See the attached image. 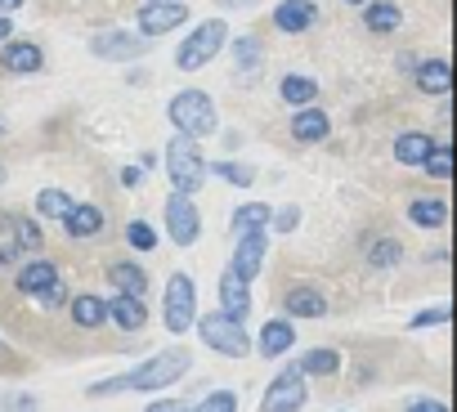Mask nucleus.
<instances>
[{
  "label": "nucleus",
  "mask_w": 457,
  "mask_h": 412,
  "mask_svg": "<svg viewBox=\"0 0 457 412\" xmlns=\"http://www.w3.org/2000/svg\"><path fill=\"white\" fill-rule=\"evenodd\" d=\"M188 363H193V354H188L184 345H170V350L144 358L139 367H130V372H121V376L95 381L86 394L99 399V394H130V390H135V394H144V390H166L170 381H179V376L188 372Z\"/></svg>",
  "instance_id": "1"
},
{
  "label": "nucleus",
  "mask_w": 457,
  "mask_h": 412,
  "mask_svg": "<svg viewBox=\"0 0 457 412\" xmlns=\"http://www.w3.org/2000/svg\"><path fill=\"white\" fill-rule=\"evenodd\" d=\"M166 117H170V126L179 130V135H188V139H202V135H211L215 130V103H211V95L206 90H179L170 103H166Z\"/></svg>",
  "instance_id": "2"
},
{
  "label": "nucleus",
  "mask_w": 457,
  "mask_h": 412,
  "mask_svg": "<svg viewBox=\"0 0 457 412\" xmlns=\"http://www.w3.org/2000/svg\"><path fill=\"white\" fill-rule=\"evenodd\" d=\"M166 175H170V188L175 193H197L206 184V157L197 152V139L175 135L166 144Z\"/></svg>",
  "instance_id": "3"
},
{
  "label": "nucleus",
  "mask_w": 457,
  "mask_h": 412,
  "mask_svg": "<svg viewBox=\"0 0 457 412\" xmlns=\"http://www.w3.org/2000/svg\"><path fill=\"white\" fill-rule=\"evenodd\" d=\"M162 323L170 336H184L197 323V287L188 274H170L166 292H162Z\"/></svg>",
  "instance_id": "4"
},
{
  "label": "nucleus",
  "mask_w": 457,
  "mask_h": 412,
  "mask_svg": "<svg viewBox=\"0 0 457 412\" xmlns=\"http://www.w3.org/2000/svg\"><path fill=\"white\" fill-rule=\"evenodd\" d=\"M197 327V336L215 350V354H224V358H247L252 354V336H247V327L238 323V318H228V314H206V318H197L193 323Z\"/></svg>",
  "instance_id": "5"
},
{
  "label": "nucleus",
  "mask_w": 457,
  "mask_h": 412,
  "mask_svg": "<svg viewBox=\"0 0 457 412\" xmlns=\"http://www.w3.org/2000/svg\"><path fill=\"white\" fill-rule=\"evenodd\" d=\"M224 41H228L224 19H206V23H197V28L188 32V41L179 45L175 68H179V72H197V68H206V63L224 50Z\"/></svg>",
  "instance_id": "6"
},
{
  "label": "nucleus",
  "mask_w": 457,
  "mask_h": 412,
  "mask_svg": "<svg viewBox=\"0 0 457 412\" xmlns=\"http://www.w3.org/2000/svg\"><path fill=\"white\" fill-rule=\"evenodd\" d=\"M305 399H310L305 372H301V367H283V372L265 385V394H261V412H301Z\"/></svg>",
  "instance_id": "7"
},
{
  "label": "nucleus",
  "mask_w": 457,
  "mask_h": 412,
  "mask_svg": "<svg viewBox=\"0 0 457 412\" xmlns=\"http://www.w3.org/2000/svg\"><path fill=\"white\" fill-rule=\"evenodd\" d=\"M166 229H170L175 247H193L202 238V211H197L193 193H175L170 188V197H166Z\"/></svg>",
  "instance_id": "8"
},
{
  "label": "nucleus",
  "mask_w": 457,
  "mask_h": 412,
  "mask_svg": "<svg viewBox=\"0 0 457 412\" xmlns=\"http://www.w3.org/2000/svg\"><path fill=\"white\" fill-rule=\"evenodd\" d=\"M135 23H139V37H166L179 23H188V10H184V0H144Z\"/></svg>",
  "instance_id": "9"
},
{
  "label": "nucleus",
  "mask_w": 457,
  "mask_h": 412,
  "mask_svg": "<svg viewBox=\"0 0 457 412\" xmlns=\"http://www.w3.org/2000/svg\"><path fill=\"white\" fill-rule=\"evenodd\" d=\"M265 251H270V234H265V229H243V234H238V247H234V260H228V269H234L243 283H252V278H261Z\"/></svg>",
  "instance_id": "10"
},
{
  "label": "nucleus",
  "mask_w": 457,
  "mask_h": 412,
  "mask_svg": "<svg viewBox=\"0 0 457 412\" xmlns=\"http://www.w3.org/2000/svg\"><path fill=\"white\" fill-rule=\"evenodd\" d=\"M144 50H148L144 37L121 32V28H108V32H99V37L90 41V54H95V59H108V63H130V59H139Z\"/></svg>",
  "instance_id": "11"
},
{
  "label": "nucleus",
  "mask_w": 457,
  "mask_h": 412,
  "mask_svg": "<svg viewBox=\"0 0 457 412\" xmlns=\"http://www.w3.org/2000/svg\"><path fill=\"white\" fill-rule=\"evenodd\" d=\"M220 314L238 318V323H247V314H252V283H243L234 269L220 274Z\"/></svg>",
  "instance_id": "12"
},
{
  "label": "nucleus",
  "mask_w": 457,
  "mask_h": 412,
  "mask_svg": "<svg viewBox=\"0 0 457 412\" xmlns=\"http://www.w3.org/2000/svg\"><path fill=\"white\" fill-rule=\"evenodd\" d=\"M0 68L14 72V77H32V72L46 68V54H41L37 41H14V37H10L5 50H0Z\"/></svg>",
  "instance_id": "13"
},
{
  "label": "nucleus",
  "mask_w": 457,
  "mask_h": 412,
  "mask_svg": "<svg viewBox=\"0 0 457 412\" xmlns=\"http://www.w3.org/2000/svg\"><path fill=\"white\" fill-rule=\"evenodd\" d=\"M314 19H319V5H314V0H278V10H274V28L287 32V37L310 32Z\"/></svg>",
  "instance_id": "14"
},
{
  "label": "nucleus",
  "mask_w": 457,
  "mask_h": 412,
  "mask_svg": "<svg viewBox=\"0 0 457 412\" xmlns=\"http://www.w3.org/2000/svg\"><path fill=\"white\" fill-rule=\"evenodd\" d=\"M63 229H68V238H77V243H86V238H99L104 234V211H99V206L95 202H72V211L59 220Z\"/></svg>",
  "instance_id": "15"
},
{
  "label": "nucleus",
  "mask_w": 457,
  "mask_h": 412,
  "mask_svg": "<svg viewBox=\"0 0 457 412\" xmlns=\"http://www.w3.org/2000/svg\"><path fill=\"white\" fill-rule=\"evenodd\" d=\"M412 81H417L421 95H435V99H448L453 95V68H448V59H421L412 68Z\"/></svg>",
  "instance_id": "16"
},
{
  "label": "nucleus",
  "mask_w": 457,
  "mask_h": 412,
  "mask_svg": "<svg viewBox=\"0 0 457 412\" xmlns=\"http://www.w3.org/2000/svg\"><path fill=\"white\" fill-rule=\"evenodd\" d=\"M63 274H59V265L54 260H46V256H32L28 265H19V274H14V287L23 292V296H41L50 283H59Z\"/></svg>",
  "instance_id": "17"
},
{
  "label": "nucleus",
  "mask_w": 457,
  "mask_h": 412,
  "mask_svg": "<svg viewBox=\"0 0 457 412\" xmlns=\"http://www.w3.org/2000/svg\"><path fill=\"white\" fill-rule=\"evenodd\" d=\"M328 135H332V117L323 108H314V103L296 108V117H292V139L296 144H323Z\"/></svg>",
  "instance_id": "18"
},
{
  "label": "nucleus",
  "mask_w": 457,
  "mask_h": 412,
  "mask_svg": "<svg viewBox=\"0 0 457 412\" xmlns=\"http://www.w3.org/2000/svg\"><path fill=\"white\" fill-rule=\"evenodd\" d=\"M363 260H368V269L390 274L403 260V243L395 234H372V238H363Z\"/></svg>",
  "instance_id": "19"
},
{
  "label": "nucleus",
  "mask_w": 457,
  "mask_h": 412,
  "mask_svg": "<svg viewBox=\"0 0 457 412\" xmlns=\"http://www.w3.org/2000/svg\"><path fill=\"white\" fill-rule=\"evenodd\" d=\"M283 309H287V318H323L328 314V296L319 287H310V283H296V287H287Z\"/></svg>",
  "instance_id": "20"
},
{
  "label": "nucleus",
  "mask_w": 457,
  "mask_h": 412,
  "mask_svg": "<svg viewBox=\"0 0 457 412\" xmlns=\"http://www.w3.org/2000/svg\"><path fill=\"white\" fill-rule=\"evenodd\" d=\"M292 345H296V323H292V318H270V323L261 327L256 354H261V358H283Z\"/></svg>",
  "instance_id": "21"
},
{
  "label": "nucleus",
  "mask_w": 457,
  "mask_h": 412,
  "mask_svg": "<svg viewBox=\"0 0 457 412\" xmlns=\"http://www.w3.org/2000/svg\"><path fill=\"white\" fill-rule=\"evenodd\" d=\"M68 318L81 327V332H95L108 323V301H99L95 292H81V296H68Z\"/></svg>",
  "instance_id": "22"
},
{
  "label": "nucleus",
  "mask_w": 457,
  "mask_h": 412,
  "mask_svg": "<svg viewBox=\"0 0 457 412\" xmlns=\"http://www.w3.org/2000/svg\"><path fill=\"white\" fill-rule=\"evenodd\" d=\"M108 323H117L121 332H144V323H148L144 296H112L108 301Z\"/></svg>",
  "instance_id": "23"
},
{
  "label": "nucleus",
  "mask_w": 457,
  "mask_h": 412,
  "mask_svg": "<svg viewBox=\"0 0 457 412\" xmlns=\"http://www.w3.org/2000/svg\"><path fill=\"white\" fill-rule=\"evenodd\" d=\"M0 229H5V234L14 238V247H19V251L41 256L46 234H41V225H37V220H28V216H0Z\"/></svg>",
  "instance_id": "24"
},
{
  "label": "nucleus",
  "mask_w": 457,
  "mask_h": 412,
  "mask_svg": "<svg viewBox=\"0 0 457 412\" xmlns=\"http://www.w3.org/2000/svg\"><path fill=\"white\" fill-rule=\"evenodd\" d=\"M448 197H417V202H408V220L417 225V229H444L448 225Z\"/></svg>",
  "instance_id": "25"
},
{
  "label": "nucleus",
  "mask_w": 457,
  "mask_h": 412,
  "mask_svg": "<svg viewBox=\"0 0 457 412\" xmlns=\"http://www.w3.org/2000/svg\"><path fill=\"white\" fill-rule=\"evenodd\" d=\"M108 283L117 287V296H144L148 292V269L135 265V260H117L108 269Z\"/></svg>",
  "instance_id": "26"
},
{
  "label": "nucleus",
  "mask_w": 457,
  "mask_h": 412,
  "mask_svg": "<svg viewBox=\"0 0 457 412\" xmlns=\"http://www.w3.org/2000/svg\"><path fill=\"white\" fill-rule=\"evenodd\" d=\"M399 23H403V10L395 5V0L363 5V28H368L372 37H390V32H399Z\"/></svg>",
  "instance_id": "27"
},
{
  "label": "nucleus",
  "mask_w": 457,
  "mask_h": 412,
  "mask_svg": "<svg viewBox=\"0 0 457 412\" xmlns=\"http://www.w3.org/2000/svg\"><path fill=\"white\" fill-rule=\"evenodd\" d=\"M430 148H435V139H430L426 130H403V135L395 139V161H399V166H421Z\"/></svg>",
  "instance_id": "28"
},
{
  "label": "nucleus",
  "mask_w": 457,
  "mask_h": 412,
  "mask_svg": "<svg viewBox=\"0 0 457 412\" xmlns=\"http://www.w3.org/2000/svg\"><path fill=\"white\" fill-rule=\"evenodd\" d=\"M314 95H319V81H314V77H301V72L283 77V86H278V99H283V103H292V108L314 103Z\"/></svg>",
  "instance_id": "29"
},
{
  "label": "nucleus",
  "mask_w": 457,
  "mask_h": 412,
  "mask_svg": "<svg viewBox=\"0 0 457 412\" xmlns=\"http://www.w3.org/2000/svg\"><path fill=\"white\" fill-rule=\"evenodd\" d=\"M296 367H301L305 376H337V372H341V354L328 350V345H319V350H305Z\"/></svg>",
  "instance_id": "30"
},
{
  "label": "nucleus",
  "mask_w": 457,
  "mask_h": 412,
  "mask_svg": "<svg viewBox=\"0 0 457 412\" xmlns=\"http://www.w3.org/2000/svg\"><path fill=\"white\" fill-rule=\"evenodd\" d=\"M270 216H274V206H265V202H243L238 211H234V234H243V229H270Z\"/></svg>",
  "instance_id": "31"
},
{
  "label": "nucleus",
  "mask_w": 457,
  "mask_h": 412,
  "mask_svg": "<svg viewBox=\"0 0 457 412\" xmlns=\"http://www.w3.org/2000/svg\"><path fill=\"white\" fill-rule=\"evenodd\" d=\"M72 211V197L63 193V188H41L37 193V216H46V220H63Z\"/></svg>",
  "instance_id": "32"
},
{
  "label": "nucleus",
  "mask_w": 457,
  "mask_h": 412,
  "mask_svg": "<svg viewBox=\"0 0 457 412\" xmlns=\"http://www.w3.org/2000/svg\"><path fill=\"white\" fill-rule=\"evenodd\" d=\"M234 59H238V72L256 77V72H261V59H265V45H261L256 37H243V41L234 45Z\"/></svg>",
  "instance_id": "33"
},
{
  "label": "nucleus",
  "mask_w": 457,
  "mask_h": 412,
  "mask_svg": "<svg viewBox=\"0 0 457 412\" xmlns=\"http://www.w3.org/2000/svg\"><path fill=\"white\" fill-rule=\"evenodd\" d=\"M417 170H426L430 179H453V148H448V144H435Z\"/></svg>",
  "instance_id": "34"
},
{
  "label": "nucleus",
  "mask_w": 457,
  "mask_h": 412,
  "mask_svg": "<svg viewBox=\"0 0 457 412\" xmlns=\"http://www.w3.org/2000/svg\"><path fill=\"white\" fill-rule=\"evenodd\" d=\"M206 175H220V179L238 184V188H247V184L256 179V170H252V166H243V161H206Z\"/></svg>",
  "instance_id": "35"
},
{
  "label": "nucleus",
  "mask_w": 457,
  "mask_h": 412,
  "mask_svg": "<svg viewBox=\"0 0 457 412\" xmlns=\"http://www.w3.org/2000/svg\"><path fill=\"white\" fill-rule=\"evenodd\" d=\"M188 412H238V394L234 390H206Z\"/></svg>",
  "instance_id": "36"
},
{
  "label": "nucleus",
  "mask_w": 457,
  "mask_h": 412,
  "mask_svg": "<svg viewBox=\"0 0 457 412\" xmlns=\"http://www.w3.org/2000/svg\"><path fill=\"white\" fill-rule=\"evenodd\" d=\"M126 243H130L135 251H153V247H157V234H153L148 220H130V225H126Z\"/></svg>",
  "instance_id": "37"
},
{
  "label": "nucleus",
  "mask_w": 457,
  "mask_h": 412,
  "mask_svg": "<svg viewBox=\"0 0 457 412\" xmlns=\"http://www.w3.org/2000/svg\"><path fill=\"white\" fill-rule=\"evenodd\" d=\"M448 318H453V309H448V305H430V309L412 314V318H408V327H412V332H421V327H444Z\"/></svg>",
  "instance_id": "38"
},
{
  "label": "nucleus",
  "mask_w": 457,
  "mask_h": 412,
  "mask_svg": "<svg viewBox=\"0 0 457 412\" xmlns=\"http://www.w3.org/2000/svg\"><path fill=\"white\" fill-rule=\"evenodd\" d=\"M41 403H37V394H28V390H10V394H0V412H37Z\"/></svg>",
  "instance_id": "39"
},
{
  "label": "nucleus",
  "mask_w": 457,
  "mask_h": 412,
  "mask_svg": "<svg viewBox=\"0 0 457 412\" xmlns=\"http://www.w3.org/2000/svg\"><path fill=\"white\" fill-rule=\"evenodd\" d=\"M68 296H72V292H68V283L59 278V283H50V287H46V292H41L37 301H41L46 309H63V305H68Z\"/></svg>",
  "instance_id": "40"
},
{
  "label": "nucleus",
  "mask_w": 457,
  "mask_h": 412,
  "mask_svg": "<svg viewBox=\"0 0 457 412\" xmlns=\"http://www.w3.org/2000/svg\"><path fill=\"white\" fill-rule=\"evenodd\" d=\"M270 225H274L278 234H292V229L301 225V211H296V206H283V211H274V216H270Z\"/></svg>",
  "instance_id": "41"
},
{
  "label": "nucleus",
  "mask_w": 457,
  "mask_h": 412,
  "mask_svg": "<svg viewBox=\"0 0 457 412\" xmlns=\"http://www.w3.org/2000/svg\"><path fill=\"white\" fill-rule=\"evenodd\" d=\"M144 412H188V408H184L179 399H170V394H166V399H153Z\"/></svg>",
  "instance_id": "42"
},
{
  "label": "nucleus",
  "mask_w": 457,
  "mask_h": 412,
  "mask_svg": "<svg viewBox=\"0 0 457 412\" xmlns=\"http://www.w3.org/2000/svg\"><path fill=\"white\" fill-rule=\"evenodd\" d=\"M19 256H23V251H19L14 243H0V269H10V265H19Z\"/></svg>",
  "instance_id": "43"
},
{
  "label": "nucleus",
  "mask_w": 457,
  "mask_h": 412,
  "mask_svg": "<svg viewBox=\"0 0 457 412\" xmlns=\"http://www.w3.org/2000/svg\"><path fill=\"white\" fill-rule=\"evenodd\" d=\"M408 412H448V403H439V399H417V403H408Z\"/></svg>",
  "instance_id": "44"
},
{
  "label": "nucleus",
  "mask_w": 457,
  "mask_h": 412,
  "mask_svg": "<svg viewBox=\"0 0 457 412\" xmlns=\"http://www.w3.org/2000/svg\"><path fill=\"white\" fill-rule=\"evenodd\" d=\"M121 184H126V188H139V184H144V166H126V170H121Z\"/></svg>",
  "instance_id": "45"
},
{
  "label": "nucleus",
  "mask_w": 457,
  "mask_h": 412,
  "mask_svg": "<svg viewBox=\"0 0 457 412\" xmlns=\"http://www.w3.org/2000/svg\"><path fill=\"white\" fill-rule=\"evenodd\" d=\"M14 37V23H10V14H0V41H10Z\"/></svg>",
  "instance_id": "46"
},
{
  "label": "nucleus",
  "mask_w": 457,
  "mask_h": 412,
  "mask_svg": "<svg viewBox=\"0 0 457 412\" xmlns=\"http://www.w3.org/2000/svg\"><path fill=\"white\" fill-rule=\"evenodd\" d=\"M19 5H23V0H0V14H14Z\"/></svg>",
  "instance_id": "47"
},
{
  "label": "nucleus",
  "mask_w": 457,
  "mask_h": 412,
  "mask_svg": "<svg viewBox=\"0 0 457 412\" xmlns=\"http://www.w3.org/2000/svg\"><path fill=\"white\" fill-rule=\"evenodd\" d=\"M224 5H256V0H224Z\"/></svg>",
  "instance_id": "48"
},
{
  "label": "nucleus",
  "mask_w": 457,
  "mask_h": 412,
  "mask_svg": "<svg viewBox=\"0 0 457 412\" xmlns=\"http://www.w3.org/2000/svg\"><path fill=\"white\" fill-rule=\"evenodd\" d=\"M345 5H368V0H345Z\"/></svg>",
  "instance_id": "49"
},
{
  "label": "nucleus",
  "mask_w": 457,
  "mask_h": 412,
  "mask_svg": "<svg viewBox=\"0 0 457 412\" xmlns=\"http://www.w3.org/2000/svg\"><path fill=\"white\" fill-rule=\"evenodd\" d=\"M0 135H5V117H0Z\"/></svg>",
  "instance_id": "50"
},
{
  "label": "nucleus",
  "mask_w": 457,
  "mask_h": 412,
  "mask_svg": "<svg viewBox=\"0 0 457 412\" xmlns=\"http://www.w3.org/2000/svg\"><path fill=\"white\" fill-rule=\"evenodd\" d=\"M0 184H5V166H0Z\"/></svg>",
  "instance_id": "51"
},
{
  "label": "nucleus",
  "mask_w": 457,
  "mask_h": 412,
  "mask_svg": "<svg viewBox=\"0 0 457 412\" xmlns=\"http://www.w3.org/2000/svg\"><path fill=\"white\" fill-rule=\"evenodd\" d=\"M0 350H5V341H0Z\"/></svg>",
  "instance_id": "52"
}]
</instances>
